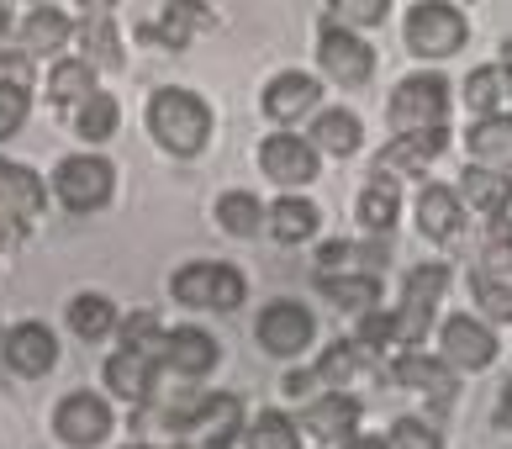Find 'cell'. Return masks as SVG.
<instances>
[{
	"label": "cell",
	"instance_id": "47",
	"mask_svg": "<svg viewBox=\"0 0 512 449\" xmlns=\"http://www.w3.org/2000/svg\"><path fill=\"white\" fill-rule=\"evenodd\" d=\"M497 423H502L507 434H512V376L502 381V397H497Z\"/></svg>",
	"mask_w": 512,
	"mask_h": 449
},
{
	"label": "cell",
	"instance_id": "16",
	"mask_svg": "<svg viewBox=\"0 0 512 449\" xmlns=\"http://www.w3.org/2000/svg\"><path fill=\"white\" fill-rule=\"evenodd\" d=\"M449 148V127H439V133H407V138H391L381 154H375V170L370 175H386V180H396V175H423L433 159H439Z\"/></svg>",
	"mask_w": 512,
	"mask_h": 449
},
{
	"label": "cell",
	"instance_id": "31",
	"mask_svg": "<svg viewBox=\"0 0 512 449\" xmlns=\"http://www.w3.org/2000/svg\"><path fill=\"white\" fill-rule=\"evenodd\" d=\"M396 212H402V185L386 175H370V185L359 191V222H365V233H375V238L391 233Z\"/></svg>",
	"mask_w": 512,
	"mask_h": 449
},
{
	"label": "cell",
	"instance_id": "41",
	"mask_svg": "<svg viewBox=\"0 0 512 449\" xmlns=\"http://www.w3.org/2000/svg\"><path fill=\"white\" fill-rule=\"evenodd\" d=\"M196 22H206V6H164V16H159V37L169 48H185V37H191V27Z\"/></svg>",
	"mask_w": 512,
	"mask_h": 449
},
{
	"label": "cell",
	"instance_id": "49",
	"mask_svg": "<svg viewBox=\"0 0 512 449\" xmlns=\"http://www.w3.org/2000/svg\"><path fill=\"white\" fill-rule=\"evenodd\" d=\"M16 238H22V228H16V222H6V217H0V254H6V249H16Z\"/></svg>",
	"mask_w": 512,
	"mask_h": 449
},
{
	"label": "cell",
	"instance_id": "34",
	"mask_svg": "<svg viewBox=\"0 0 512 449\" xmlns=\"http://www.w3.org/2000/svg\"><path fill=\"white\" fill-rule=\"evenodd\" d=\"M217 222L233 238H254V233H264V201L254 191H227L217 201Z\"/></svg>",
	"mask_w": 512,
	"mask_h": 449
},
{
	"label": "cell",
	"instance_id": "48",
	"mask_svg": "<svg viewBox=\"0 0 512 449\" xmlns=\"http://www.w3.org/2000/svg\"><path fill=\"white\" fill-rule=\"evenodd\" d=\"M338 449H391L386 439H375V434H354L349 444H338Z\"/></svg>",
	"mask_w": 512,
	"mask_h": 449
},
{
	"label": "cell",
	"instance_id": "22",
	"mask_svg": "<svg viewBox=\"0 0 512 449\" xmlns=\"http://www.w3.org/2000/svg\"><path fill=\"white\" fill-rule=\"evenodd\" d=\"M465 148H470V159H476V170L512 175V117H507V111H497V117H481V122L465 133Z\"/></svg>",
	"mask_w": 512,
	"mask_h": 449
},
{
	"label": "cell",
	"instance_id": "5",
	"mask_svg": "<svg viewBox=\"0 0 512 449\" xmlns=\"http://www.w3.org/2000/svg\"><path fill=\"white\" fill-rule=\"evenodd\" d=\"M53 196L64 201V212L90 217L117 196V170H111V159H101V154H69V159H59V170H53Z\"/></svg>",
	"mask_w": 512,
	"mask_h": 449
},
{
	"label": "cell",
	"instance_id": "15",
	"mask_svg": "<svg viewBox=\"0 0 512 449\" xmlns=\"http://www.w3.org/2000/svg\"><path fill=\"white\" fill-rule=\"evenodd\" d=\"M164 365L175 370V376H185V381H201V376H212V370L222 365V344L206 328L180 323V328L164 333Z\"/></svg>",
	"mask_w": 512,
	"mask_h": 449
},
{
	"label": "cell",
	"instance_id": "23",
	"mask_svg": "<svg viewBox=\"0 0 512 449\" xmlns=\"http://www.w3.org/2000/svg\"><path fill=\"white\" fill-rule=\"evenodd\" d=\"M454 196H460V207L481 212L486 222L512 212V180H507V175H491V170H476V164H470V170H460Z\"/></svg>",
	"mask_w": 512,
	"mask_h": 449
},
{
	"label": "cell",
	"instance_id": "40",
	"mask_svg": "<svg viewBox=\"0 0 512 449\" xmlns=\"http://www.w3.org/2000/svg\"><path fill=\"white\" fill-rule=\"evenodd\" d=\"M333 16H328V22H338V27H381L386 22V0H333V6H328Z\"/></svg>",
	"mask_w": 512,
	"mask_h": 449
},
{
	"label": "cell",
	"instance_id": "13",
	"mask_svg": "<svg viewBox=\"0 0 512 449\" xmlns=\"http://www.w3.org/2000/svg\"><path fill=\"white\" fill-rule=\"evenodd\" d=\"M0 360H6L16 376L37 381L59 365V339H53L48 323H16V328H6V339H0Z\"/></svg>",
	"mask_w": 512,
	"mask_h": 449
},
{
	"label": "cell",
	"instance_id": "43",
	"mask_svg": "<svg viewBox=\"0 0 512 449\" xmlns=\"http://www.w3.org/2000/svg\"><path fill=\"white\" fill-rule=\"evenodd\" d=\"M386 444H391V449H444V444H439V434H433V428H428L423 418H396Z\"/></svg>",
	"mask_w": 512,
	"mask_h": 449
},
{
	"label": "cell",
	"instance_id": "24",
	"mask_svg": "<svg viewBox=\"0 0 512 449\" xmlns=\"http://www.w3.org/2000/svg\"><path fill=\"white\" fill-rule=\"evenodd\" d=\"M307 143L317 148V154L349 159V154H359V143H365V127H359V117H354L349 106H328V111H317Z\"/></svg>",
	"mask_w": 512,
	"mask_h": 449
},
{
	"label": "cell",
	"instance_id": "8",
	"mask_svg": "<svg viewBox=\"0 0 512 449\" xmlns=\"http://www.w3.org/2000/svg\"><path fill=\"white\" fill-rule=\"evenodd\" d=\"M254 333H259L264 354H275V360H296V354L312 349V339H317V317L301 302H291V296H275V302H264Z\"/></svg>",
	"mask_w": 512,
	"mask_h": 449
},
{
	"label": "cell",
	"instance_id": "52",
	"mask_svg": "<svg viewBox=\"0 0 512 449\" xmlns=\"http://www.w3.org/2000/svg\"><path fill=\"white\" fill-rule=\"evenodd\" d=\"M132 449H154V444H132Z\"/></svg>",
	"mask_w": 512,
	"mask_h": 449
},
{
	"label": "cell",
	"instance_id": "11",
	"mask_svg": "<svg viewBox=\"0 0 512 449\" xmlns=\"http://www.w3.org/2000/svg\"><path fill=\"white\" fill-rule=\"evenodd\" d=\"M175 434H185V444H233V434H243V402L233 397V391L196 397L175 418Z\"/></svg>",
	"mask_w": 512,
	"mask_h": 449
},
{
	"label": "cell",
	"instance_id": "17",
	"mask_svg": "<svg viewBox=\"0 0 512 449\" xmlns=\"http://www.w3.org/2000/svg\"><path fill=\"white\" fill-rule=\"evenodd\" d=\"M391 381L407 386V391H428L433 407H449L454 402V370L439 360V354H423V349H402L391 365Z\"/></svg>",
	"mask_w": 512,
	"mask_h": 449
},
{
	"label": "cell",
	"instance_id": "6",
	"mask_svg": "<svg viewBox=\"0 0 512 449\" xmlns=\"http://www.w3.org/2000/svg\"><path fill=\"white\" fill-rule=\"evenodd\" d=\"M470 37V22L449 0H417L407 11V48L417 59H454Z\"/></svg>",
	"mask_w": 512,
	"mask_h": 449
},
{
	"label": "cell",
	"instance_id": "44",
	"mask_svg": "<svg viewBox=\"0 0 512 449\" xmlns=\"http://www.w3.org/2000/svg\"><path fill=\"white\" fill-rule=\"evenodd\" d=\"M359 349H386L396 344V328H391V312H365L359 317V333H354Z\"/></svg>",
	"mask_w": 512,
	"mask_h": 449
},
{
	"label": "cell",
	"instance_id": "50",
	"mask_svg": "<svg viewBox=\"0 0 512 449\" xmlns=\"http://www.w3.org/2000/svg\"><path fill=\"white\" fill-rule=\"evenodd\" d=\"M502 53H507V59H502V90H507V96H512V43H507Z\"/></svg>",
	"mask_w": 512,
	"mask_h": 449
},
{
	"label": "cell",
	"instance_id": "4",
	"mask_svg": "<svg viewBox=\"0 0 512 449\" xmlns=\"http://www.w3.org/2000/svg\"><path fill=\"white\" fill-rule=\"evenodd\" d=\"M449 291V270L444 265H417L402 286V307L391 312V328H396V349H423L433 317H439V302Z\"/></svg>",
	"mask_w": 512,
	"mask_h": 449
},
{
	"label": "cell",
	"instance_id": "29",
	"mask_svg": "<svg viewBox=\"0 0 512 449\" xmlns=\"http://www.w3.org/2000/svg\"><path fill=\"white\" fill-rule=\"evenodd\" d=\"M117 302L111 296H101V291H80L69 302V328H74V339H85V344H101L106 333H117Z\"/></svg>",
	"mask_w": 512,
	"mask_h": 449
},
{
	"label": "cell",
	"instance_id": "51",
	"mask_svg": "<svg viewBox=\"0 0 512 449\" xmlns=\"http://www.w3.org/2000/svg\"><path fill=\"white\" fill-rule=\"evenodd\" d=\"M11 32V16H6V6H0V37H6Z\"/></svg>",
	"mask_w": 512,
	"mask_h": 449
},
{
	"label": "cell",
	"instance_id": "45",
	"mask_svg": "<svg viewBox=\"0 0 512 449\" xmlns=\"http://www.w3.org/2000/svg\"><path fill=\"white\" fill-rule=\"evenodd\" d=\"M0 85L32 90V59L27 53H0Z\"/></svg>",
	"mask_w": 512,
	"mask_h": 449
},
{
	"label": "cell",
	"instance_id": "19",
	"mask_svg": "<svg viewBox=\"0 0 512 449\" xmlns=\"http://www.w3.org/2000/svg\"><path fill=\"white\" fill-rule=\"evenodd\" d=\"M317 96H322V85L312 80V74H301V69H286V74H275L270 85H264V117L270 122H296V117H307V111H317Z\"/></svg>",
	"mask_w": 512,
	"mask_h": 449
},
{
	"label": "cell",
	"instance_id": "9",
	"mask_svg": "<svg viewBox=\"0 0 512 449\" xmlns=\"http://www.w3.org/2000/svg\"><path fill=\"white\" fill-rule=\"evenodd\" d=\"M111 402L101 391H69V397L53 407V434L69 449H101L111 439Z\"/></svg>",
	"mask_w": 512,
	"mask_h": 449
},
{
	"label": "cell",
	"instance_id": "21",
	"mask_svg": "<svg viewBox=\"0 0 512 449\" xmlns=\"http://www.w3.org/2000/svg\"><path fill=\"white\" fill-rule=\"evenodd\" d=\"M301 428H307L312 439H322V444H349L359 434V402L349 397V391H328V397H317L307 407Z\"/></svg>",
	"mask_w": 512,
	"mask_h": 449
},
{
	"label": "cell",
	"instance_id": "27",
	"mask_svg": "<svg viewBox=\"0 0 512 449\" xmlns=\"http://www.w3.org/2000/svg\"><path fill=\"white\" fill-rule=\"evenodd\" d=\"M90 96H96V69H90V59H59L48 69V101L59 111H80Z\"/></svg>",
	"mask_w": 512,
	"mask_h": 449
},
{
	"label": "cell",
	"instance_id": "32",
	"mask_svg": "<svg viewBox=\"0 0 512 449\" xmlns=\"http://www.w3.org/2000/svg\"><path fill=\"white\" fill-rule=\"evenodd\" d=\"M80 43L90 53V69H122V43H117V27H111L106 6H96L80 22Z\"/></svg>",
	"mask_w": 512,
	"mask_h": 449
},
{
	"label": "cell",
	"instance_id": "3",
	"mask_svg": "<svg viewBox=\"0 0 512 449\" xmlns=\"http://www.w3.org/2000/svg\"><path fill=\"white\" fill-rule=\"evenodd\" d=\"M386 122H391L396 138L439 133V127L449 122V80H444V74H407V80L391 90Z\"/></svg>",
	"mask_w": 512,
	"mask_h": 449
},
{
	"label": "cell",
	"instance_id": "53",
	"mask_svg": "<svg viewBox=\"0 0 512 449\" xmlns=\"http://www.w3.org/2000/svg\"><path fill=\"white\" fill-rule=\"evenodd\" d=\"M0 339H6V333H0Z\"/></svg>",
	"mask_w": 512,
	"mask_h": 449
},
{
	"label": "cell",
	"instance_id": "20",
	"mask_svg": "<svg viewBox=\"0 0 512 449\" xmlns=\"http://www.w3.org/2000/svg\"><path fill=\"white\" fill-rule=\"evenodd\" d=\"M465 228V207L454 196V185H423L417 191V233L433 243H454Z\"/></svg>",
	"mask_w": 512,
	"mask_h": 449
},
{
	"label": "cell",
	"instance_id": "1",
	"mask_svg": "<svg viewBox=\"0 0 512 449\" xmlns=\"http://www.w3.org/2000/svg\"><path fill=\"white\" fill-rule=\"evenodd\" d=\"M212 127H217V117L196 90L159 85L154 96H148V133H154V143L169 159H196L201 148L212 143Z\"/></svg>",
	"mask_w": 512,
	"mask_h": 449
},
{
	"label": "cell",
	"instance_id": "36",
	"mask_svg": "<svg viewBox=\"0 0 512 449\" xmlns=\"http://www.w3.org/2000/svg\"><path fill=\"white\" fill-rule=\"evenodd\" d=\"M243 449H301V428L286 413H259L249 428H243Z\"/></svg>",
	"mask_w": 512,
	"mask_h": 449
},
{
	"label": "cell",
	"instance_id": "26",
	"mask_svg": "<svg viewBox=\"0 0 512 449\" xmlns=\"http://www.w3.org/2000/svg\"><path fill=\"white\" fill-rule=\"evenodd\" d=\"M359 365H370L375 376H381V360H370V349H359L354 339H338L322 360L312 365V376H317V391L328 397V391H349V381L359 376Z\"/></svg>",
	"mask_w": 512,
	"mask_h": 449
},
{
	"label": "cell",
	"instance_id": "12",
	"mask_svg": "<svg viewBox=\"0 0 512 449\" xmlns=\"http://www.w3.org/2000/svg\"><path fill=\"white\" fill-rule=\"evenodd\" d=\"M259 170H264V180H275L286 196H296L301 185L317 180V148L307 138H296V133H270L259 143Z\"/></svg>",
	"mask_w": 512,
	"mask_h": 449
},
{
	"label": "cell",
	"instance_id": "42",
	"mask_svg": "<svg viewBox=\"0 0 512 449\" xmlns=\"http://www.w3.org/2000/svg\"><path fill=\"white\" fill-rule=\"evenodd\" d=\"M32 111V90H16V85H0V143H6L11 133H22Z\"/></svg>",
	"mask_w": 512,
	"mask_h": 449
},
{
	"label": "cell",
	"instance_id": "7",
	"mask_svg": "<svg viewBox=\"0 0 512 449\" xmlns=\"http://www.w3.org/2000/svg\"><path fill=\"white\" fill-rule=\"evenodd\" d=\"M497 328L486 323V317L476 312H454L449 323L439 328V360L454 370V376H476V370H486L491 360H497Z\"/></svg>",
	"mask_w": 512,
	"mask_h": 449
},
{
	"label": "cell",
	"instance_id": "10",
	"mask_svg": "<svg viewBox=\"0 0 512 449\" xmlns=\"http://www.w3.org/2000/svg\"><path fill=\"white\" fill-rule=\"evenodd\" d=\"M317 69L328 74L333 85L354 90V85H365L375 74V53H370L365 37L344 32L338 22H322V32H317Z\"/></svg>",
	"mask_w": 512,
	"mask_h": 449
},
{
	"label": "cell",
	"instance_id": "2",
	"mask_svg": "<svg viewBox=\"0 0 512 449\" xmlns=\"http://www.w3.org/2000/svg\"><path fill=\"white\" fill-rule=\"evenodd\" d=\"M169 296L191 312H206V307L238 312L243 296H249V280H243L238 265H227V259H191V265H180L169 275Z\"/></svg>",
	"mask_w": 512,
	"mask_h": 449
},
{
	"label": "cell",
	"instance_id": "30",
	"mask_svg": "<svg viewBox=\"0 0 512 449\" xmlns=\"http://www.w3.org/2000/svg\"><path fill=\"white\" fill-rule=\"evenodd\" d=\"M69 37H74V22H69L64 6H37V11H27V22H22V53L27 59L32 53H59Z\"/></svg>",
	"mask_w": 512,
	"mask_h": 449
},
{
	"label": "cell",
	"instance_id": "14",
	"mask_svg": "<svg viewBox=\"0 0 512 449\" xmlns=\"http://www.w3.org/2000/svg\"><path fill=\"white\" fill-rule=\"evenodd\" d=\"M43 212H48L43 175L16 159H0V217L16 222V228H32V222H43Z\"/></svg>",
	"mask_w": 512,
	"mask_h": 449
},
{
	"label": "cell",
	"instance_id": "37",
	"mask_svg": "<svg viewBox=\"0 0 512 449\" xmlns=\"http://www.w3.org/2000/svg\"><path fill=\"white\" fill-rule=\"evenodd\" d=\"M476 270L497 275V280H512V212L486 222V243H481V265Z\"/></svg>",
	"mask_w": 512,
	"mask_h": 449
},
{
	"label": "cell",
	"instance_id": "39",
	"mask_svg": "<svg viewBox=\"0 0 512 449\" xmlns=\"http://www.w3.org/2000/svg\"><path fill=\"white\" fill-rule=\"evenodd\" d=\"M502 96H507V90H502V69L497 64H486V69H476L465 80V106L481 111V117H497V101Z\"/></svg>",
	"mask_w": 512,
	"mask_h": 449
},
{
	"label": "cell",
	"instance_id": "33",
	"mask_svg": "<svg viewBox=\"0 0 512 449\" xmlns=\"http://www.w3.org/2000/svg\"><path fill=\"white\" fill-rule=\"evenodd\" d=\"M117 127H122V106L111 90H96L80 111H74V133H80L85 143H106V138H117Z\"/></svg>",
	"mask_w": 512,
	"mask_h": 449
},
{
	"label": "cell",
	"instance_id": "35",
	"mask_svg": "<svg viewBox=\"0 0 512 449\" xmlns=\"http://www.w3.org/2000/svg\"><path fill=\"white\" fill-rule=\"evenodd\" d=\"M164 323H159V312H132L127 323H117V339H122V349H132V354H148V360H159L164 365Z\"/></svg>",
	"mask_w": 512,
	"mask_h": 449
},
{
	"label": "cell",
	"instance_id": "28",
	"mask_svg": "<svg viewBox=\"0 0 512 449\" xmlns=\"http://www.w3.org/2000/svg\"><path fill=\"white\" fill-rule=\"evenodd\" d=\"M317 291L354 317L381 312V275H317Z\"/></svg>",
	"mask_w": 512,
	"mask_h": 449
},
{
	"label": "cell",
	"instance_id": "18",
	"mask_svg": "<svg viewBox=\"0 0 512 449\" xmlns=\"http://www.w3.org/2000/svg\"><path fill=\"white\" fill-rule=\"evenodd\" d=\"M106 391L117 402H127V407H143L148 397H154V381H159V360H148V354H132V349H117L106 360Z\"/></svg>",
	"mask_w": 512,
	"mask_h": 449
},
{
	"label": "cell",
	"instance_id": "38",
	"mask_svg": "<svg viewBox=\"0 0 512 449\" xmlns=\"http://www.w3.org/2000/svg\"><path fill=\"white\" fill-rule=\"evenodd\" d=\"M470 291H476V307L491 317V323H512V286L486 270H470Z\"/></svg>",
	"mask_w": 512,
	"mask_h": 449
},
{
	"label": "cell",
	"instance_id": "46",
	"mask_svg": "<svg viewBox=\"0 0 512 449\" xmlns=\"http://www.w3.org/2000/svg\"><path fill=\"white\" fill-rule=\"evenodd\" d=\"M280 391H286V397H312V391H317V376H312V370H291V376L280 381Z\"/></svg>",
	"mask_w": 512,
	"mask_h": 449
},
{
	"label": "cell",
	"instance_id": "25",
	"mask_svg": "<svg viewBox=\"0 0 512 449\" xmlns=\"http://www.w3.org/2000/svg\"><path fill=\"white\" fill-rule=\"evenodd\" d=\"M322 228V212L307 196H280L275 207H264V233L275 243H307Z\"/></svg>",
	"mask_w": 512,
	"mask_h": 449
}]
</instances>
